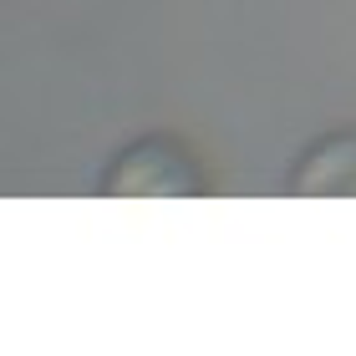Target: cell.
<instances>
[{
  "label": "cell",
  "instance_id": "7a4b0ae2",
  "mask_svg": "<svg viewBox=\"0 0 356 356\" xmlns=\"http://www.w3.org/2000/svg\"><path fill=\"white\" fill-rule=\"evenodd\" d=\"M290 193H356V133H331L290 168Z\"/></svg>",
  "mask_w": 356,
  "mask_h": 356
},
{
  "label": "cell",
  "instance_id": "6da1fadb",
  "mask_svg": "<svg viewBox=\"0 0 356 356\" xmlns=\"http://www.w3.org/2000/svg\"><path fill=\"white\" fill-rule=\"evenodd\" d=\"M199 188L204 178L178 138H143L118 158V168H107V193H199Z\"/></svg>",
  "mask_w": 356,
  "mask_h": 356
}]
</instances>
